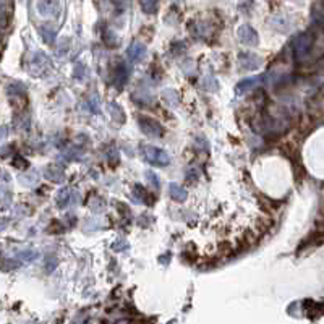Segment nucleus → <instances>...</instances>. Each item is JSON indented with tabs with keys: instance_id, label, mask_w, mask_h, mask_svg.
<instances>
[{
	"instance_id": "obj_21",
	"label": "nucleus",
	"mask_w": 324,
	"mask_h": 324,
	"mask_svg": "<svg viewBox=\"0 0 324 324\" xmlns=\"http://www.w3.org/2000/svg\"><path fill=\"white\" fill-rule=\"evenodd\" d=\"M86 107H88L89 112L93 114H99L101 112V104H99V98L96 94L89 96L88 101H86Z\"/></svg>"
},
{
	"instance_id": "obj_25",
	"label": "nucleus",
	"mask_w": 324,
	"mask_h": 324,
	"mask_svg": "<svg viewBox=\"0 0 324 324\" xmlns=\"http://www.w3.org/2000/svg\"><path fill=\"white\" fill-rule=\"evenodd\" d=\"M198 175H200V173H198V169H195V167H190L187 171V182L188 183H195L196 180H198Z\"/></svg>"
},
{
	"instance_id": "obj_32",
	"label": "nucleus",
	"mask_w": 324,
	"mask_h": 324,
	"mask_svg": "<svg viewBox=\"0 0 324 324\" xmlns=\"http://www.w3.org/2000/svg\"><path fill=\"white\" fill-rule=\"evenodd\" d=\"M65 51H68V39H62L60 42V47H59V54L64 55Z\"/></svg>"
},
{
	"instance_id": "obj_12",
	"label": "nucleus",
	"mask_w": 324,
	"mask_h": 324,
	"mask_svg": "<svg viewBox=\"0 0 324 324\" xmlns=\"http://www.w3.org/2000/svg\"><path fill=\"white\" fill-rule=\"evenodd\" d=\"M169 195H171V198L173 201L183 203L187 200L188 191L182 185H178V183H171V185H169Z\"/></svg>"
},
{
	"instance_id": "obj_17",
	"label": "nucleus",
	"mask_w": 324,
	"mask_h": 324,
	"mask_svg": "<svg viewBox=\"0 0 324 324\" xmlns=\"http://www.w3.org/2000/svg\"><path fill=\"white\" fill-rule=\"evenodd\" d=\"M109 110H110V114H112V119L115 120V122H119V123L125 122V112H123V109L120 107L117 102H110Z\"/></svg>"
},
{
	"instance_id": "obj_16",
	"label": "nucleus",
	"mask_w": 324,
	"mask_h": 324,
	"mask_svg": "<svg viewBox=\"0 0 324 324\" xmlns=\"http://www.w3.org/2000/svg\"><path fill=\"white\" fill-rule=\"evenodd\" d=\"M8 91V96H15V98H23V96L26 94V86L20 83V81H17V83H12L10 86L7 88Z\"/></svg>"
},
{
	"instance_id": "obj_5",
	"label": "nucleus",
	"mask_w": 324,
	"mask_h": 324,
	"mask_svg": "<svg viewBox=\"0 0 324 324\" xmlns=\"http://www.w3.org/2000/svg\"><path fill=\"white\" fill-rule=\"evenodd\" d=\"M237 36H239V39H240L241 44H245V46L256 47V46L259 44L258 33H256L250 25L240 26V28H239V31H237Z\"/></svg>"
},
{
	"instance_id": "obj_24",
	"label": "nucleus",
	"mask_w": 324,
	"mask_h": 324,
	"mask_svg": "<svg viewBox=\"0 0 324 324\" xmlns=\"http://www.w3.org/2000/svg\"><path fill=\"white\" fill-rule=\"evenodd\" d=\"M104 42H105V44H107L109 47H115V46L119 44L117 37H115L112 33H110V30H107V28H105V31H104Z\"/></svg>"
},
{
	"instance_id": "obj_27",
	"label": "nucleus",
	"mask_w": 324,
	"mask_h": 324,
	"mask_svg": "<svg viewBox=\"0 0 324 324\" xmlns=\"http://www.w3.org/2000/svg\"><path fill=\"white\" fill-rule=\"evenodd\" d=\"M112 248H114V251H125L128 248V241L123 239H119L117 241H114Z\"/></svg>"
},
{
	"instance_id": "obj_10",
	"label": "nucleus",
	"mask_w": 324,
	"mask_h": 324,
	"mask_svg": "<svg viewBox=\"0 0 324 324\" xmlns=\"http://www.w3.org/2000/svg\"><path fill=\"white\" fill-rule=\"evenodd\" d=\"M73 193L75 191H71L70 188H62V190L57 193V198H55V205H57V207L59 209H67V207L70 206V203H71V200H73Z\"/></svg>"
},
{
	"instance_id": "obj_26",
	"label": "nucleus",
	"mask_w": 324,
	"mask_h": 324,
	"mask_svg": "<svg viewBox=\"0 0 324 324\" xmlns=\"http://www.w3.org/2000/svg\"><path fill=\"white\" fill-rule=\"evenodd\" d=\"M146 178L153 183V187L161 188V178L157 177V173H154L153 171H149V172H146Z\"/></svg>"
},
{
	"instance_id": "obj_22",
	"label": "nucleus",
	"mask_w": 324,
	"mask_h": 324,
	"mask_svg": "<svg viewBox=\"0 0 324 324\" xmlns=\"http://www.w3.org/2000/svg\"><path fill=\"white\" fill-rule=\"evenodd\" d=\"M20 182L23 185L33 187L34 183H37V172H26L20 177Z\"/></svg>"
},
{
	"instance_id": "obj_14",
	"label": "nucleus",
	"mask_w": 324,
	"mask_h": 324,
	"mask_svg": "<svg viewBox=\"0 0 324 324\" xmlns=\"http://www.w3.org/2000/svg\"><path fill=\"white\" fill-rule=\"evenodd\" d=\"M149 193L144 190V187L141 185H135L133 187V201L135 203H146V205H153L151 200H148Z\"/></svg>"
},
{
	"instance_id": "obj_34",
	"label": "nucleus",
	"mask_w": 324,
	"mask_h": 324,
	"mask_svg": "<svg viewBox=\"0 0 324 324\" xmlns=\"http://www.w3.org/2000/svg\"><path fill=\"white\" fill-rule=\"evenodd\" d=\"M7 133H8V132H7V127H0V141H2V139L7 136Z\"/></svg>"
},
{
	"instance_id": "obj_19",
	"label": "nucleus",
	"mask_w": 324,
	"mask_h": 324,
	"mask_svg": "<svg viewBox=\"0 0 324 324\" xmlns=\"http://www.w3.org/2000/svg\"><path fill=\"white\" fill-rule=\"evenodd\" d=\"M164 99H166V102L171 105V107H178V104H180V98H178L177 91L173 89H166L164 91Z\"/></svg>"
},
{
	"instance_id": "obj_18",
	"label": "nucleus",
	"mask_w": 324,
	"mask_h": 324,
	"mask_svg": "<svg viewBox=\"0 0 324 324\" xmlns=\"http://www.w3.org/2000/svg\"><path fill=\"white\" fill-rule=\"evenodd\" d=\"M39 34L42 36V39L46 41V44L52 46L55 42V31L52 30L51 26H41L39 28Z\"/></svg>"
},
{
	"instance_id": "obj_28",
	"label": "nucleus",
	"mask_w": 324,
	"mask_h": 324,
	"mask_svg": "<svg viewBox=\"0 0 324 324\" xmlns=\"http://www.w3.org/2000/svg\"><path fill=\"white\" fill-rule=\"evenodd\" d=\"M34 258H37V253L36 251H33V250H26V251H23V253H20V259H23V261H33Z\"/></svg>"
},
{
	"instance_id": "obj_29",
	"label": "nucleus",
	"mask_w": 324,
	"mask_h": 324,
	"mask_svg": "<svg viewBox=\"0 0 324 324\" xmlns=\"http://www.w3.org/2000/svg\"><path fill=\"white\" fill-rule=\"evenodd\" d=\"M107 159H109V162H110V164H117V162H119V153H117V149H115L114 146H110V148H109Z\"/></svg>"
},
{
	"instance_id": "obj_4",
	"label": "nucleus",
	"mask_w": 324,
	"mask_h": 324,
	"mask_svg": "<svg viewBox=\"0 0 324 324\" xmlns=\"http://www.w3.org/2000/svg\"><path fill=\"white\" fill-rule=\"evenodd\" d=\"M49 67V60H47V57L44 55V52H34L30 60V73L34 75V76H41L44 73V70Z\"/></svg>"
},
{
	"instance_id": "obj_6",
	"label": "nucleus",
	"mask_w": 324,
	"mask_h": 324,
	"mask_svg": "<svg viewBox=\"0 0 324 324\" xmlns=\"http://www.w3.org/2000/svg\"><path fill=\"white\" fill-rule=\"evenodd\" d=\"M264 78H266V75H256V76H250V78L239 81L235 86L237 94H245V93H248V91H253L255 88H258V86L263 83Z\"/></svg>"
},
{
	"instance_id": "obj_23",
	"label": "nucleus",
	"mask_w": 324,
	"mask_h": 324,
	"mask_svg": "<svg viewBox=\"0 0 324 324\" xmlns=\"http://www.w3.org/2000/svg\"><path fill=\"white\" fill-rule=\"evenodd\" d=\"M104 207H105V201L102 200V198L96 196V198L91 200V209H93V211L101 212V211H104Z\"/></svg>"
},
{
	"instance_id": "obj_1",
	"label": "nucleus",
	"mask_w": 324,
	"mask_h": 324,
	"mask_svg": "<svg viewBox=\"0 0 324 324\" xmlns=\"http://www.w3.org/2000/svg\"><path fill=\"white\" fill-rule=\"evenodd\" d=\"M141 151V156L146 162H149L151 166L156 167H166L171 164V156L161 148H154V146H141L139 148Z\"/></svg>"
},
{
	"instance_id": "obj_31",
	"label": "nucleus",
	"mask_w": 324,
	"mask_h": 324,
	"mask_svg": "<svg viewBox=\"0 0 324 324\" xmlns=\"http://www.w3.org/2000/svg\"><path fill=\"white\" fill-rule=\"evenodd\" d=\"M17 157H18V161H13V164L20 169H28V162L25 161V159H23L21 156H17Z\"/></svg>"
},
{
	"instance_id": "obj_8",
	"label": "nucleus",
	"mask_w": 324,
	"mask_h": 324,
	"mask_svg": "<svg viewBox=\"0 0 324 324\" xmlns=\"http://www.w3.org/2000/svg\"><path fill=\"white\" fill-rule=\"evenodd\" d=\"M146 52H148V49H146V46H144L143 42L135 41L128 47L127 57H128V60L132 62V64H139V62L144 60V57H146Z\"/></svg>"
},
{
	"instance_id": "obj_30",
	"label": "nucleus",
	"mask_w": 324,
	"mask_h": 324,
	"mask_svg": "<svg viewBox=\"0 0 324 324\" xmlns=\"http://www.w3.org/2000/svg\"><path fill=\"white\" fill-rule=\"evenodd\" d=\"M187 49V46L183 44V42H173L172 44V54L173 55H178V54H183Z\"/></svg>"
},
{
	"instance_id": "obj_15",
	"label": "nucleus",
	"mask_w": 324,
	"mask_h": 324,
	"mask_svg": "<svg viewBox=\"0 0 324 324\" xmlns=\"http://www.w3.org/2000/svg\"><path fill=\"white\" fill-rule=\"evenodd\" d=\"M128 68L123 64H119L117 68H115V81H117L119 88H123V85L128 81Z\"/></svg>"
},
{
	"instance_id": "obj_33",
	"label": "nucleus",
	"mask_w": 324,
	"mask_h": 324,
	"mask_svg": "<svg viewBox=\"0 0 324 324\" xmlns=\"http://www.w3.org/2000/svg\"><path fill=\"white\" fill-rule=\"evenodd\" d=\"M83 75H85V65H81V64H78L76 65V68H75V76L76 78H83Z\"/></svg>"
},
{
	"instance_id": "obj_11",
	"label": "nucleus",
	"mask_w": 324,
	"mask_h": 324,
	"mask_svg": "<svg viewBox=\"0 0 324 324\" xmlns=\"http://www.w3.org/2000/svg\"><path fill=\"white\" fill-rule=\"evenodd\" d=\"M44 177L54 183H62L65 178V173L62 171V167H59V166H47L44 169Z\"/></svg>"
},
{
	"instance_id": "obj_7",
	"label": "nucleus",
	"mask_w": 324,
	"mask_h": 324,
	"mask_svg": "<svg viewBox=\"0 0 324 324\" xmlns=\"http://www.w3.org/2000/svg\"><path fill=\"white\" fill-rule=\"evenodd\" d=\"M263 64V59L253 52H241L239 55V65L243 70H256Z\"/></svg>"
},
{
	"instance_id": "obj_20",
	"label": "nucleus",
	"mask_w": 324,
	"mask_h": 324,
	"mask_svg": "<svg viewBox=\"0 0 324 324\" xmlns=\"http://www.w3.org/2000/svg\"><path fill=\"white\" fill-rule=\"evenodd\" d=\"M141 7H143L144 13L154 15L159 8V0H141Z\"/></svg>"
},
{
	"instance_id": "obj_3",
	"label": "nucleus",
	"mask_w": 324,
	"mask_h": 324,
	"mask_svg": "<svg viewBox=\"0 0 324 324\" xmlns=\"http://www.w3.org/2000/svg\"><path fill=\"white\" fill-rule=\"evenodd\" d=\"M138 123H139L141 132L149 138H161L164 135V127L157 122V120L149 119V117H139Z\"/></svg>"
},
{
	"instance_id": "obj_13",
	"label": "nucleus",
	"mask_w": 324,
	"mask_h": 324,
	"mask_svg": "<svg viewBox=\"0 0 324 324\" xmlns=\"http://www.w3.org/2000/svg\"><path fill=\"white\" fill-rule=\"evenodd\" d=\"M10 13H12L10 0H0V26L7 25L8 20H10Z\"/></svg>"
},
{
	"instance_id": "obj_2",
	"label": "nucleus",
	"mask_w": 324,
	"mask_h": 324,
	"mask_svg": "<svg viewBox=\"0 0 324 324\" xmlns=\"http://www.w3.org/2000/svg\"><path fill=\"white\" fill-rule=\"evenodd\" d=\"M314 44V34L313 33H302V34L295 36L293 41H292V49H293V55L297 57V59H305V57L309 55V52H311V47Z\"/></svg>"
},
{
	"instance_id": "obj_9",
	"label": "nucleus",
	"mask_w": 324,
	"mask_h": 324,
	"mask_svg": "<svg viewBox=\"0 0 324 324\" xmlns=\"http://www.w3.org/2000/svg\"><path fill=\"white\" fill-rule=\"evenodd\" d=\"M37 10L42 17H57L60 12V5L57 0H39Z\"/></svg>"
}]
</instances>
